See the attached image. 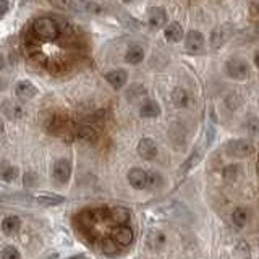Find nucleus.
Returning <instances> with one entry per match:
<instances>
[{"label": "nucleus", "instance_id": "f257e3e1", "mask_svg": "<svg viewBox=\"0 0 259 259\" xmlns=\"http://www.w3.org/2000/svg\"><path fill=\"white\" fill-rule=\"evenodd\" d=\"M128 183L132 185L135 190H148V188H154V186L160 185V175L135 167L128 172Z\"/></svg>", "mask_w": 259, "mask_h": 259}, {"label": "nucleus", "instance_id": "f03ea898", "mask_svg": "<svg viewBox=\"0 0 259 259\" xmlns=\"http://www.w3.org/2000/svg\"><path fill=\"white\" fill-rule=\"evenodd\" d=\"M32 31L40 40H57L62 32V28L57 20L54 18H37L32 24Z\"/></svg>", "mask_w": 259, "mask_h": 259}, {"label": "nucleus", "instance_id": "7ed1b4c3", "mask_svg": "<svg viewBox=\"0 0 259 259\" xmlns=\"http://www.w3.org/2000/svg\"><path fill=\"white\" fill-rule=\"evenodd\" d=\"M225 152L229 154L230 157H248L254 152V146L246 140H232L225 144Z\"/></svg>", "mask_w": 259, "mask_h": 259}, {"label": "nucleus", "instance_id": "20e7f679", "mask_svg": "<svg viewBox=\"0 0 259 259\" xmlns=\"http://www.w3.org/2000/svg\"><path fill=\"white\" fill-rule=\"evenodd\" d=\"M225 73L232 79H246L249 76V65L241 59H230L225 63Z\"/></svg>", "mask_w": 259, "mask_h": 259}, {"label": "nucleus", "instance_id": "39448f33", "mask_svg": "<svg viewBox=\"0 0 259 259\" xmlns=\"http://www.w3.org/2000/svg\"><path fill=\"white\" fill-rule=\"evenodd\" d=\"M185 46H186L188 54L199 55V54L204 52V49H206V39L199 31H190L188 36H186Z\"/></svg>", "mask_w": 259, "mask_h": 259}, {"label": "nucleus", "instance_id": "423d86ee", "mask_svg": "<svg viewBox=\"0 0 259 259\" xmlns=\"http://www.w3.org/2000/svg\"><path fill=\"white\" fill-rule=\"evenodd\" d=\"M110 240L115 241L118 246H128L133 241V230L125 225H115V229L110 233Z\"/></svg>", "mask_w": 259, "mask_h": 259}, {"label": "nucleus", "instance_id": "0eeeda50", "mask_svg": "<svg viewBox=\"0 0 259 259\" xmlns=\"http://www.w3.org/2000/svg\"><path fill=\"white\" fill-rule=\"evenodd\" d=\"M71 177V164L68 159H59L54 164V178L60 185H65Z\"/></svg>", "mask_w": 259, "mask_h": 259}, {"label": "nucleus", "instance_id": "6e6552de", "mask_svg": "<svg viewBox=\"0 0 259 259\" xmlns=\"http://www.w3.org/2000/svg\"><path fill=\"white\" fill-rule=\"evenodd\" d=\"M148 23L152 29H160L167 23V13L162 7H152L148 13Z\"/></svg>", "mask_w": 259, "mask_h": 259}, {"label": "nucleus", "instance_id": "1a4fd4ad", "mask_svg": "<svg viewBox=\"0 0 259 259\" xmlns=\"http://www.w3.org/2000/svg\"><path fill=\"white\" fill-rule=\"evenodd\" d=\"M140 157L146 159V160H151L157 156V146L154 143L151 138H143V140L138 143V148H136Z\"/></svg>", "mask_w": 259, "mask_h": 259}, {"label": "nucleus", "instance_id": "9d476101", "mask_svg": "<svg viewBox=\"0 0 259 259\" xmlns=\"http://www.w3.org/2000/svg\"><path fill=\"white\" fill-rule=\"evenodd\" d=\"M107 215L115 225H125L130 221V217H132V212H130V209H126L123 206H115V207L109 209Z\"/></svg>", "mask_w": 259, "mask_h": 259}, {"label": "nucleus", "instance_id": "9b49d317", "mask_svg": "<svg viewBox=\"0 0 259 259\" xmlns=\"http://www.w3.org/2000/svg\"><path fill=\"white\" fill-rule=\"evenodd\" d=\"M105 81H107L113 89H121L126 84L128 75L123 70H113V71H109L107 75H105Z\"/></svg>", "mask_w": 259, "mask_h": 259}, {"label": "nucleus", "instance_id": "f8f14e48", "mask_svg": "<svg viewBox=\"0 0 259 259\" xmlns=\"http://www.w3.org/2000/svg\"><path fill=\"white\" fill-rule=\"evenodd\" d=\"M15 93L20 99L28 101V99H32V97L37 94V88L32 84L31 81H20L15 88Z\"/></svg>", "mask_w": 259, "mask_h": 259}, {"label": "nucleus", "instance_id": "ddd939ff", "mask_svg": "<svg viewBox=\"0 0 259 259\" xmlns=\"http://www.w3.org/2000/svg\"><path fill=\"white\" fill-rule=\"evenodd\" d=\"M164 36L165 39L168 40V42H172V44H177V42H180L182 37H183V28H182V24L180 23H170L168 26L165 28L164 31Z\"/></svg>", "mask_w": 259, "mask_h": 259}, {"label": "nucleus", "instance_id": "4468645a", "mask_svg": "<svg viewBox=\"0 0 259 259\" xmlns=\"http://www.w3.org/2000/svg\"><path fill=\"white\" fill-rule=\"evenodd\" d=\"M21 229V221L16 215H7L2 221V232L7 237H12Z\"/></svg>", "mask_w": 259, "mask_h": 259}, {"label": "nucleus", "instance_id": "2eb2a0df", "mask_svg": "<svg viewBox=\"0 0 259 259\" xmlns=\"http://www.w3.org/2000/svg\"><path fill=\"white\" fill-rule=\"evenodd\" d=\"M144 59V49L138 44H133L126 49V54H125V60L132 65H138L141 63Z\"/></svg>", "mask_w": 259, "mask_h": 259}, {"label": "nucleus", "instance_id": "dca6fc26", "mask_svg": "<svg viewBox=\"0 0 259 259\" xmlns=\"http://www.w3.org/2000/svg\"><path fill=\"white\" fill-rule=\"evenodd\" d=\"M140 115L144 118H156L160 115V105L156 101H146L140 109Z\"/></svg>", "mask_w": 259, "mask_h": 259}, {"label": "nucleus", "instance_id": "f3484780", "mask_svg": "<svg viewBox=\"0 0 259 259\" xmlns=\"http://www.w3.org/2000/svg\"><path fill=\"white\" fill-rule=\"evenodd\" d=\"M249 221V212H248V209L245 207H237V209H233V212H232V222L233 225L237 227V229H243Z\"/></svg>", "mask_w": 259, "mask_h": 259}, {"label": "nucleus", "instance_id": "a211bd4d", "mask_svg": "<svg viewBox=\"0 0 259 259\" xmlns=\"http://www.w3.org/2000/svg\"><path fill=\"white\" fill-rule=\"evenodd\" d=\"M16 177H18V168L13 167L12 164H8V162H2V164H0V178H2L4 182L7 183L15 182Z\"/></svg>", "mask_w": 259, "mask_h": 259}, {"label": "nucleus", "instance_id": "6ab92c4d", "mask_svg": "<svg viewBox=\"0 0 259 259\" xmlns=\"http://www.w3.org/2000/svg\"><path fill=\"white\" fill-rule=\"evenodd\" d=\"M97 135H99V133H97V130L93 125H81L76 130V136L81 138V140H86V141L96 140Z\"/></svg>", "mask_w": 259, "mask_h": 259}, {"label": "nucleus", "instance_id": "aec40b11", "mask_svg": "<svg viewBox=\"0 0 259 259\" xmlns=\"http://www.w3.org/2000/svg\"><path fill=\"white\" fill-rule=\"evenodd\" d=\"M172 99H174V104L177 105V107H182V109L186 107V105L190 104V96L182 88H177L175 89L174 94H172Z\"/></svg>", "mask_w": 259, "mask_h": 259}, {"label": "nucleus", "instance_id": "412c9836", "mask_svg": "<svg viewBox=\"0 0 259 259\" xmlns=\"http://www.w3.org/2000/svg\"><path fill=\"white\" fill-rule=\"evenodd\" d=\"M227 37H229V32H227L224 28H217L212 32V37H210V44H212L214 49H219L227 40Z\"/></svg>", "mask_w": 259, "mask_h": 259}, {"label": "nucleus", "instance_id": "4be33fe9", "mask_svg": "<svg viewBox=\"0 0 259 259\" xmlns=\"http://www.w3.org/2000/svg\"><path fill=\"white\" fill-rule=\"evenodd\" d=\"M148 241H149V246L151 248L159 249V248H162V246L165 245L167 238H165V235L160 233V232H151L149 237H148Z\"/></svg>", "mask_w": 259, "mask_h": 259}, {"label": "nucleus", "instance_id": "5701e85b", "mask_svg": "<svg viewBox=\"0 0 259 259\" xmlns=\"http://www.w3.org/2000/svg\"><path fill=\"white\" fill-rule=\"evenodd\" d=\"M4 110L7 112V115L10 118H20V117H23V113H24L21 105L15 104V102H5Z\"/></svg>", "mask_w": 259, "mask_h": 259}, {"label": "nucleus", "instance_id": "b1692460", "mask_svg": "<svg viewBox=\"0 0 259 259\" xmlns=\"http://www.w3.org/2000/svg\"><path fill=\"white\" fill-rule=\"evenodd\" d=\"M0 257L2 259H21V254L18 248H15L13 245H8L2 249V253H0Z\"/></svg>", "mask_w": 259, "mask_h": 259}, {"label": "nucleus", "instance_id": "393cba45", "mask_svg": "<svg viewBox=\"0 0 259 259\" xmlns=\"http://www.w3.org/2000/svg\"><path fill=\"white\" fill-rule=\"evenodd\" d=\"M201 160V152L199 151H194L191 156L186 159V162H185V165H183V168H180V172L182 174H185V172H188V170L191 168V167H194L198 164V162Z\"/></svg>", "mask_w": 259, "mask_h": 259}, {"label": "nucleus", "instance_id": "a878e982", "mask_svg": "<svg viewBox=\"0 0 259 259\" xmlns=\"http://www.w3.org/2000/svg\"><path fill=\"white\" fill-rule=\"evenodd\" d=\"M102 249H104V253L105 254H109V256H115L118 253V245L115 241H112V240H104L102 243Z\"/></svg>", "mask_w": 259, "mask_h": 259}, {"label": "nucleus", "instance_id": "bb28decb", "mask_svg": "<svg viewBox=\"0 0 259 259\" xmlns=\"http://www.w3.org/2000/svg\"><path fill=\"white\" fill-rule=\"evenodd\" d=\"M240 175V167L238 165H229L224 170V177L227 180H232V178H237Z\"/></svg>", "mask_w": 259, "mask_h": 259}, {"label": "nucleus", "instance_id": "cd10ccee", "mask_svg": "<svg viewBox=\"0 0 259 259\" xmlns=\"http://www.w3.org/2000/svg\"><path fill=\"white\" fill-rule=\"evenodd\" d=\"M51 2H54L57 7H60V8H71L70 0H51Z\"/></svg>", "mask_w": 259, "mask_h": 259}, {"label": "nucleus", "instance_id": "c85d7f7f", "mask_svg": "<svg viewBox=\"0 0 259 259\" xmlns=\"http://www.w3.org/2000/svg\"><path fill=\"white\" fill-rule=\"evenodd\" d=\"M8 7H10L8 5V0H0V16L8 12Z\"/></svg>", "mask_w": 259, "mask_h": 259}, {"label": "nucleus", "instance_id": "c756f323", "mask_svg": "<svg viewBox=\"0 0 259 259\" xmlns=\"http://www.w3.org/2000/svg\"><path fill=\"white\" fill-rule=\"evenodd\" d=\"M256 123H257V121H256V118H253V120L249 121V132H251V135H256V132H257V128H256Z\"/></svg>", "mask_w": 259, "mask_h": 259}, {"label": "nucleus", "instance_id": "7c9ffc66", "mask_svg": "<svg viewBox=\"0 0 259 259\" xmlns=\"http://www.w3.org/2000/svg\"><path fill=\"white\" fill-rule=\"evenodd\" d=\"M4 67H5V59H4V55L0 54V71L4 70Z\"/></svg>", "mask_w": 259, "mask_h": 259}, {"label": "nucleus", "instance_id": "2f4dec72", "mask_svg": "<svg viewBox=\"0 0 259 259\" xmlns=\"http://www.w3.org/2000/svg\"><path fill=\"white\" fill-rule=\"evenodd\" d=\"M68 259H88L84 254H73L71 257H68Z\"/></svg>", "mask_w": 259, "mask_h": 259}, {"label": "nucleus", "instance_id": "473e14b6", "mask_svg": "<svg viewBox=\"0 0 259 259\" xmlns=\"http://www.w3.org/2000/svg\"><path fill=\"white\" fill-rule=\"evenodd\" d=\"M2 133H4V120L0 118V135H2Z\"/></svg>", "mask_w": 259, "mask_h": 259}, {"label": "nucleus", "instance_id": "72a5a7b5", "mask_svg": "<svg viewBox=\"0 0 259 259\" xmlns=\"http://www.w3.org/2000/svg\"><path fill=\"white\" fill-rule=\"evenodd\" d=\"M123 2H126V4H130V2H132V0H123Z\"/></svg>", "mask_w": 259, "mask_h": 259}]
</instances>
